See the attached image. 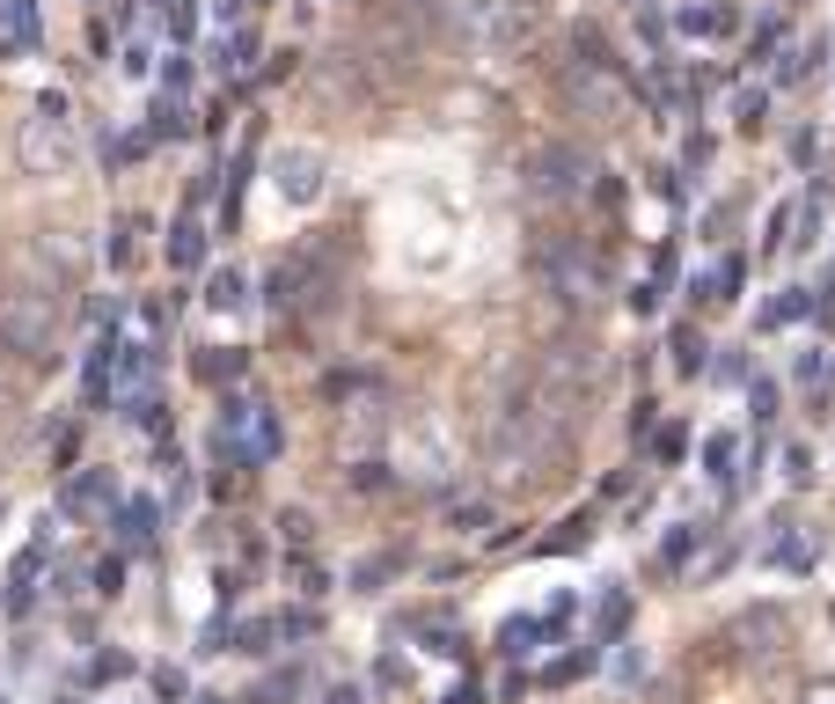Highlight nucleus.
Segmentation results:
<instances>
[{"mask_svg": "<svg viewBox=\"0 0 835 704\" xmlns=\"http://www.w3.org/2000/svg\"><path fill=\"white\" fill-rule=\"evenodd\" d=\"M491 521V507H477V499H462V507H454V528H484Z\"/></svg>", "mask_w": 835, "mask_h": 704, "instance_id": "32", "label": "nucleus"}, {"mask_svg": "<svg viewBox=\"0 0 835 704\" xmlns=\"http://www.w3.org/2000/svg\"><path fill=\"white\" fill-rule=\"evenodd\" d=\"M733 462H740V440H733V433H711V440H704V470H711L718 485H733Z\"/></svg>", "mask_w": 835, "mask_h": 704, "instance_id": "13", "label": "nucleus"}, {"mask_svg": "<svg viewBox=\"0 0 835 704\" xmlns=\"http://www.w3.org/2000/svg\"><path fill=\"white\" fill-rule=\"evenodd\" d=\"M696 544H704V528H675V536H667V544H660V565H667V573H681Z\"/></svg>", "mask_w": 835, "mask_h": 704, "instance_id": "18", "label": "nucleus"}, {"mask_svg": "<svg viewBox=\"0 0 835 704\" xmlns=\"http://www.w3.org/2000/svg\"><path fill=\"white\" fill-rule=\"evenodd\" d=\"M681 448H689V433H681V426H667V433L652 440V456H660L667 470H675V462H681Z\"/></svg>", "mask_w": 835, "mask_h": 704, "instance_id": "25", "label": "nucleus"}, {"mask_svg": "<svg viewBox=\"0 0 835 704\" xmlns=\"http://www.w3.org/2000/svg\"><path fill=\"white\" fill-rule=\"evenodd\" d=\"M536 632H550V624H536V616H513V624L499 632V653H505V661H521V653H528V638H536Z\"/></svg>", "mask_w": 835, "mask_h": 704, "instance_id": "16", "label": "nucleus"}, {"mask_svg": "<svg viewBox=\"0 0 835 704\" xmlns=\"http://www.w3.org/2000/svg\"><path fill=\"white\" fill-rule=\"evenodd\" d=\"M593 176V155L579 140H550L536 155V198H579Z\"/></svg>", "mask_w": 835, "mask_h": 704, "instance_id": "7", "label": "nucleus"}, {"mask_svg": "<svg viewBox=\"0 0 835 704\" xmlns=\"http://www.w3.org/2000/svg\"><path fill=\"white\" fill-rule=\"evenodd\" d=\"M198 374H206V382H235V374H243V352H206Z\"/></svg>", "mask_w": 835, "mask_h": 704, "instance_id": "21", "label": "nucleus"}, {"mask_svg": "<svg viewBox=\"0 0 835 704\" xmlns=\"http://www.w3.org/2000/svg\"><path fill=\"white\" fill-rule=\"evenodd\" d=\"M536 280L550 286V294L564 301L572 316H593V309L609 301V264H601V257H587L579 243H557V250H542V257H536Z\"/></svg>", "mask_w": 835, "mask_h": 704, "instance_id": "4", "label": "nucleus"}, {"mask_svg": "<svg viewBox=\"0 0 835 704\" xmlns=\"http://www.w3.org/2000/svg\"><path fill=\"white\" fill-rule=\"evenodd\" d=\"M352 485H360V492H382L389 470H382V462H360V470H352Z\"/></svg>", "mask_w": 835, "mask_h": 704, "instance_id": "29", "label": "nucleus"}, {"mask_svg": "<svg viewBox=\"0 0 835 704\" xmlns=\"http://www.w3.org/2000/svg\"><path fill=\"white\" fill-rule=\"evenodd\" d=\"M601 382H609V352L587 345V338H550V345L528 360V397H536L542 426H557V433L587 426Z\"/></svg>", "mask_w": 835, "mask_h": 704, "instance_id": "1", "label": "nucleus"}, {"mask_svg": "<svg viewBox=\"0 0 835 704\" xmlns=\"http://www.w3.org/2000/svg\"><path fill=\"white\" fill-rule=\"evenodd\" d=\"M652 198H660V206H689V184H681V169H652Z\"/></svg>", "mask_w": 835, "mask_h": 704, "instance_id": "20", "label": "nucleus"}, {"mask_svg": "<svg viewBox=\"0 0 835 704\" xmlns=\"http://www.w3.org/2000/svg\"><path fill=\"white\" fill-rule=\"evenodd\" d=\"M733 638H748L755 653H769V646H784V638H792V624H784V609H740Z\"/></svg>", "mask_w": 835, "mask_h": 704, "instance_id": "9", "label": "nucleus"}, {"mask_svg": "<svg viewBox=\"0 0 835 704\" xmlns=\"http://www.w3.org/2000/svg\"><path fill=\"white\" fill-rule=\"evenodd\" d=\"M331 704H360V690H331Z\"/></svg>", "mask_w": 835, "mask_h": 704, "instance_id": "33", "label": "nucleus"}, {"mask_svg": "<svg viewBox=\"0 0 835 704\" xmlns=\"http://www.w3.org/2000/svg\"><path fill=\"white\" fill-rule=\"evenodd\" d=\"M198 704H227V697H198Z\"/></svg>", "mask_w": 835, "mask_h": 704, "instance_id": "34", "label": "nucleus"}, {"mask_svg": "<svg viewBox=\"0 0 835 704\" xmlns=\"http://www.w3.org/2000/svg\"><path fill=\"white\" fill-rule=\"evenodd\" d=\"M294 690H301V675H294V668H286V675H264L257 704H286V697H294Z\"/></svg>", "mask_w": 835, "mask_h": 704, "instance_id": "24", "label": "nucleus"}, {"mask_svg": "<svg viewBox=\"0 0 835 704\" xmlns=\"http://www.w3.org/2000/svg\"><path fill=\"white\" fill-rule=\"evenodd\" d=\"M784 477H792V485H814V448H806V440L784 448Z\"/></svg>", "mask_w": 835, "mask_h": 704, "instance_id": "22", "label": "nucleus"}, {"mask_svg": "<svg viewBox=\"0 0 835 704\" xmlns=\"http://www.w3.org/2000/svg\"><path fill=\"white\" fill-rule=\"evenodd\" d=\"M16 155H22V169L30 176H59V169H73V125L59 118V104H45L37 118H22V133H16Z\"/></svg>", "mask_w": 835, "mask_h": 704, "instance_id": "5", "label": "nucleus"}, {"mask_svg": "<svg viewBox=\"0 0 835 704\" xmlns=\"http://www.w3.org/2000/svg\"><path fill=\"white\" fill-rule=\"evenodd\" d=\"M593 668V653H564V661H557V668H550V683H579V675H587Z\"/></svg>", "mask_w": 835, "mask_h": 704, "instance_id": "28", "label": "nucleus"}, {"mask_svg": "<svg viewBox=\"0 0 835 704\" xmlns=\"http://www.w3.org/2000/svg\"><path fill=\"white\" fill-rule=\"evenodd\" d=\"M799 704H835V675H814V683L799 690Z\"/></svg>", "mask_w": 835, "mask_h": 704, "instance_id": "30", "label": "nucleus"}, {"mask_svg": "<svg viewBox=\"0 0 835 704\" xmlns=\"http://www.w3.org/2000/svg\"><path fill=\"white\" fill-rule=\"evenodd\" d=\"M557 81H564V96H572L587 118H601V125H616L623 118V67H587V59H564L557 67Z\"/></svg>", "mask_w": 835, "mask_h": 704, "instance_id": "6", "label": "nucleus"}, {"mask_svg": "<svg viewBox=\"0 0 835 704\" xmlns=\"http://www.w3.org/2000/svg\"><path fill=\"white\" fill-rule=\"evenodd\" d=\"M0 704H8V697H0Z\"/></svg>", "mask_w": 835, "mask_h": 704, "instance_id": "35", "label": "nucleus"}, {"mask_svg": "<svg viewBox=\"0 0 835 704\" xmlns=\"http://www.w3.org/2000/svg\"><path fill=\"white\" fill-rule=\"evenodd\" d=\"M278 192H286V198H315V192H323V162H315L308 147L278 155Z\"/></svg>", "mask_w": 835, "mask_h": 704, "instance_id": "8", "label": "nucleus"}, {"mask_svg": "<svg viewBox=\"0 0 835 704\" xmlns=\"http://www.w3.org/2000/svg\"><path fill=\"white\" fill-rule=\"evenodd\" d=\"M806 309H814V294H806V286H784V301H769L755 323H763V331H777V323H799Z\"/></svg>", "mask_w": 835, "mask_h": 704, "instance_id": "11", "label": "nucleus"}, {"mask_svg": "<svg viewBox=\"0 0 835 704\" xmlns=\"http://www.w3.org/2000/svg\"><path fill=\"white\" fill-rule=\"evenodd\" d=\"M454 37L484 59H521L542 37V0H454Z\"/></svg>", "mask_w": 835, "mask_h": 704, "instance_id": "2", "label": "nucleus"}, {"mask_svg": "<svg viewBox=\"0 0 835 704\" xmlns=\"http://www.w3.org/2000/svg\"><path fill=\"white\" fill-rule=\"evenodd\" d=\"M272 638H278V624H272V616H257V624H243V653H264V646H272Z\"/></svg>", "mask_w": 835, "mask_h": 704, "instance_id": "26", "label": "nucleus"}, {"mask_svg": "<svg viewBox=\"0 0 835 704\" xmlns=\"http://www.w3.org/2000/svg\"><path fill=\"white\" fill-rule=\"evenodd\" d=\"M59 338V286L30 280V272H8L0 280V345L22 352V360H45Z\"/></svg>", "mask_w": 835, "mask_h": 704, "instance_id": "3", "label": "nucleus"}, {"mask_svg": "<svg viewBox=\"0 0 835 704\" xmlns=\"http://www.w3.org/2000/svg\"><path fill=\"white\" fill-rule=\"evenodd\" d=\"M110 499H118V485H110L104 470H88V477H73V485H67V507L73 514H96V507H110Z\"/></svg>", "mask_w": 835, "mask_h": 704, "instance_id": "10", "label": "nucleus"}, {"mask_svg": "<svg viewBox=\"0 0 835 704\" xmlns=\"http://www.w3.org/2000/svg\"><path fill=\"white\" fill-rule=\"evenodd\" d=\"M155 499H125V514H118V528H125V544H147V536H155Z\"/></svg>", "mask_w": 835, "mask_h": 704, "instance_id": "14", "label": "nucleus"}, {"mask_svg": "<svg viewBox=\"0 0 835 704\" xmlns=\"http://www.w3.org/2000/svg\"><path fill=\"white\" fill-rule=\"evenodd\" d=\"M198 257H206V228H191V221H184V228H176V243H169V264H184V272H191Z\"/></svg>", "mask_w": 835, "mask_h": 704, "instance_id": "17", "label": "nucleus"}, {"mask_svg": "<svg viewBox=\"0 0 835 704\" xmlns=\"http://www.w3.org/2000/svg\"><path fill=\"white\" fill-rule=\"evenodd\" d=\"M675 368H681V374L704 368V338H696V323H675Z\"/></svg>", "mask_w": 835, "mask_h": 704, "instance_id": "19", "label": "nucleus"}, {"mask_svg": "<svg viewBox=\"0 0 835 704\" xmlns=\"http://www.w3.org/2000/svg\"><path fill=\"white\" fill-rule=\"evenodd\" d=\"M755 419H763V426L777 419V382H755Z\"/></svg>", "mask_w": 835, "mask_h": 704, "instance_id": "31", "label": "nucleus"}, {"mask_svg": "<svg viewBox=\"0 0 835 704\" xmlns=\"http://www.w3.org/2000/svg\"><path fill=\"white\" fill-rule=\"evenodd\" d=\"M593 632L601 638H623L630 632V595L616 587V595H601V609H593Z\"/></svg>", "mask_w": 835, "mask_h": 704, "instance_id": "12", "label": "nucleus"}, {"mask_svg": "<svg viewBox=\"0 0 835 704\" xmlns=\"http://www.w3.org/2000/svg\"><path fill=\"white\" fill-rule=\"evenodd\" d=\"M396 573H403V550H382V558H366L360 573H352V587H366V595H374V587L396 580Z\"/></svg>", "mask_w": 835, "mask_h": 704, "instance_id": "15", "label": "nucleus"}, {"mask_svg": "<svg viewBox=\"0 0 835 704\" xmlns=\"http://www.w3.org/2000/svg\"><path fill=\"white\" fill-rule=\"evenodd\" d=\"M718 382H748V352H740V345H726V360H718Z\"/></svg>", "mask_w": 835, "mask_h": 704, "instance_id": "27", "label": "nucleus"}, {"mask_svg": "<svg viewBox=\"0 0 835 704\" xmlns=\"http://www.w3.org/2000/svg\"><path fill=\"white\" fill-rule=\"evenodd\" d=\"M213 309H243V272H213Z\"/></svg>", "mask_w": 835, "mask_h": 704, "instance_id": "23", "label": "nucleus"}]
</instances>
